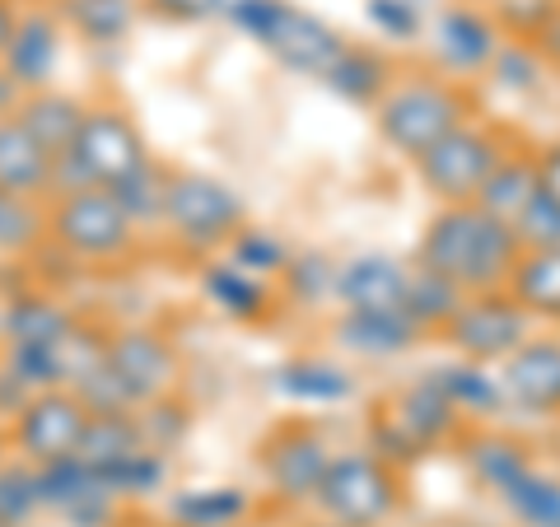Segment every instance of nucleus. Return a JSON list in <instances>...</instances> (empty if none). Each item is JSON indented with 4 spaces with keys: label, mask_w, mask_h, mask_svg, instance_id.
<instances>
[{
    "label": "nucleus",
    "mask_w": 560,
    "mask_h": 527,
    "mask_svg": "<svg viewBox=\"0 0 560 527\" xmlns=\"http://www.w3.org/2000/svg\"><path fill=\"white\" fill-rule=\"evenodd\" d=\"M528 337H533V318L514 304L510 290L467 294L440 331V341L453 355L471 364H504Z\"/></svg>",
    "instance_id": "f8f14e48"
},
{
    "label": "nucleus",
    "mask_w": 560,
    "mask_h": 527,
    "mask_svg": "<svg viewBox=\"0 0 560 527\" xmlns=\"http://www.w3.org/2000/svg\"><path fill=\"white\" fill-rule=\"evenodd\" d=\"M331 337L364 360H397V355H407V350H416L425 331H420L407 313H341Z\"/></svg>",
    "instance_id": "5701e85b"
},
{
    "label": "nucleus",
    "mask_w": 560,
    "mask_h": 527,
    "mask_svg": "<svg viewBox=\"0 0 560 527\" xmlns=\"http://www.w3.org/2000/svg\"><path fill=\"white\" fill-rule=\"evenodd\" d=\"M14 458V444H10V425H0V467Z\"/></svg>",
    "instance_id": "49530a36"
},
{
    "label": "nucleus",
    "mask_w": 560,
    "mask_h": 527,
    "mask_svg": "<svg viewBox=\"0 0 560 527\" xmlns=\"http://www.w3.org/2000/svg\"><path fill=\"white\" fill-rule=\"evenodd\" d=\"M145 448L150 444H145V434H140L136 411H113V415H90V430H84L75 458L84 467H94L103 481H113L117 471H127Z\"/></svg>",
    "instance_id": "393cba45"
},
{
    "label": "nucleus",
    "mask_w": 560,
    "mask_h": 527,
    "mask_svg": "<svg viewBox=\"0 0 560 527\" xmlns=\"http://www.w3.org/2000/svg\"><path fill=\"white\" fill-rule=\"evenodd\" d=\"M0 191L28 201H51L57 191V160L20 127L14 113H0Z\"/></svg>",
    "instance_id": "aec40b11"
},
{
    "label": "nucleus",
    "mask_w": 560,
    "mask_h": 527,
    "mask_svg": "<svg viewBox=\"0 0 560 527\" xmlns=\"http://www.w3.org/2000/svg\"><path fill=\"white\" fill-rule=\"evenodd\" d=\"M541 57L533 51V43H510L504 38V47L495 51V61H490L486 75H495L500 90H510V94H533L537 84H541Z\"/></svg>",
    "instance_id": "58836bf2"
},
{
    "label": "nucleus",
    "mask_w": 560,
    "mask_h": 527,
    "mask_svg": "<svg viewBox=\"0 0 560 527\" xmlns=\"http://www.w3.org/2000/svg\"><path fill=\"white\" fill-rule=\"evenodd\" d=\"M500 393L528 415H560V341L528 337L500 364Z\"/></svg>",
    "instance_id": "dca6fc26"
},
{
    "label": "nucleus",
    "mask_w": 560,
    "mask_h": 527,
    "mask_svg": "<svg viewBox=\"0 0 560 527\" xmlns=\"http://www.w3.org/2000/svg\"><path fill=\"white\" fill-rule=\"evenodd\" d=\"M313 508L337 527H383L401 508V467L374 448L337 453Z\"/></svg>",
    "instance_id": "6e6552de"
},
{
    "label": "nucleus",
    "mask_w": 560,
    "mask_h": 527,
    "mask_svg": "<svg viewBox=\"0 0 560 527\" xmlns=\"http://www.w3.org/2000/svg\"><path fill=\"white\" fill-rule=\"evenodd\" d=\"M500 47H504L500 24L477 5H448L434 20V57H440L448 75H486Z\"/></svg>",
    "instance_id": "a211bd4d"
},
{
    "label": "nucleus",
    "mask_w": 560,
    "mask_h": 527,
    "mask_svg": "<svg viewBox=\"0 0 560 527\" xmlns=\"http://www.w3.org/2000/svg\"><path fill=\"white\" fill-rule=\"evenodd\" d=\"M103 374L117 388V397L127 401V411L154 407L178 393L183 378V360L173 341L154 327H117L103 341Z\"/></svg>",
    "instance_id": "9d476101"
},
{
    "label": "nucleus",
    "mask_w": 560,
    "mask_h": 527,
    "mask_svg": "<svg viewBox=\"0 0 560 527\" xmlns=\"http://www.w3.org/2000/svg\"><path fill=\"white\" fill-rule=\"evenodd\" d=\"M537 164H541V191H551V197L560 201V140L537 150Z\"/></svg>",
    "instance_id": "c03bdc74"
},
{
    "label": "nucleus",
    "mask_w": 560,
    "mask_h": 527,
    "mask_svg": "<svg viewBox=\"0 0 560 527\" xmlns=\"http://www.w3.org/2000/svg\"><path fill=\"white\" fill-rule=\"evenodd\" d=\"M276 393L308 401V407H331L350 397V374L327 360H285L276 368Z\"/></svg>",
    "instance_id": "2f4dec72"
},
{
    "label": "nucleus",
    "mask_w": 560,
    "mask_h": 527,
    "mask_svg": "<svg viewBox=\"0 0 560 527\" xmlns=\"http://www.w3.org/2000/svg\"><path fill=\"white\" fill-rule=\"evenodd\" d=\"M370 20L388 33V38H411L420 28V14L411 0H370Z\"/></svg>",
    "instance_id": "79ce46f5"
},
{
    "label": "nucleus",
    "mask_w": 560,
    "mask_h": 527,
    "mask_svg": "<svg viewBox=\"0 0 560 527\" xmlns=\"http://www.w3.org/2000/svg\"><path fill=\"white\" fill-rule=\"evenodd\" d=\"M0 527H5V523H0Z\"/></svg>",
    "instance_id": "8fccbe9b"
},
{
    "label": "nucleus",
    "mask_w": 560,
    "mask_h": 527,
    "mask_svg": "<svg viewBox=\"0 0 560 527\" xmlns=\"http://www.w3.org/2000/svg\"><path fill=\"white\" fill-rule=\"evenodd\" d=\"M463 290L458 285H448L444 276H434V271H420V267H411V285H407V318L425 331H434L440 337L444 331V323L458 313V304H463Z\"/></svg>",
    "instance_id": "72a5a7b5"
},
{
    "label": "nucleus",
    "mask_w": 560,
    "mask_h": 527,
    "mask_svg": "<svg viewBox=\"0 0 560 527\" xmlns=\"http://www.w3.org/2000/svg\"><path fill=\"white\" fill-rule=\"evenodd\" d=\"M14 24H20V5H14V0H0V61H5V51H10Z\"/></svg>",
    "instance_id": "a18cd8bd"
},
{
    "label": "nucleus",
    "mask_w": 560,
    "mask_h": 527,
    "mask_svg": "<svg viewBox=\"0 0 560 527\" xmlns=\"http://www.w3.org/2000/svg\"><path fill=\"white\" fill-rule=\"evenodd\" d=\"M331 458H337V453H331V438L313 425V420H280L257 448L261 477H267L271 495L280 504H313L318 500Z\"/></svg>",
    "instance_id": "ddd939ff"
},
{
    "label": "nucleus",
    "mask_w": 560,
    "mask_h": 527,
    "mask_svg": "<svg viewBox=\"0 0 560 527\" xmlns=\"http://www.w3.org/2000/svg\"><path fill=\"white\" fill-rule=\"evenodd\" d=\"M220 257H230L234 267H243L248 276H257V280H285V271H290V248L285 243H280L271 230H257V224H248V230H243L230 248H224Z\"/></svg>",
    "instance_id": "e433bc0d"
},
{
    "label": "nucleus",
    "mask_w": 560,
    "mask_h": 527,
    "mask_svg": "<svg viewBox=\"0 0 560 527\" xmlns=\"http://www.w3.org/2000/svg\"><path fill=\"white\" fill-rule=\"evenodd\" d=\"M164 230L191 257H220L248 230V210L230 183L210 178L201 168H173L164 197Z\"/></svg>",
    "instance_id": "423d86ee"
},
{
    "label": "nucleus",
    "mask_w": 560,
    "mask_h": 527,
    "mask_svg": "<svg viewBox=\"0 0 560 527\" xmlns=\"http://www.w3.org/2000/svg\"><path fill=\"white\" fill-rule=\"evenodd\" d=\"M523 257V243L510 224L490 220L477 206H440L416 243V267L444 276L463 294L504 290Z\"/></svg>",
    "instance_id": "f257e3e1"
},
{
    "label": "nucleus",
    "mask_w": 560,
    "mask_h": 527,
    "mask_svg": "<svg viewBox=\"0 0 560 527\" xmlns=\"http://www.w3.org/2000/svg\"><path fill=\"white\" fill-rule=\"evenodd\" d=\"M113 197L121 201V210L136 220V230H150V224H164V197H168V168L160 160L140 164L127 183L113 187Z\"/></svg>",
    "instance_id": "c9c22d12"
},
{
    "label": "nucleus",
    "mask_w": 560,
    "mask_h": 527,
    "mask_svg": "<svg viewBox=\"0 0 560 527\" xmlns=\"http://www.w3.org/2000/svg\"><path fill=\"white\" fill-rule=\"evenodd\" d=\"M467 420L448 407V397L420 374L407 388L388 393L370 415V448L393 467H411L430 453H440L453 438H463Z\"/></svg>",
    "instance_id": "20e7f679"
},
{
    "label": "nucleus",
    "mask_w": 560,
    "mask_h": 527,
    "mask_svg": "<svg viewBox=\"0 0 560 527\" xmlns=\"http://www.w3.org/2000/svg\"><path fill=\"white\" fill-rule=\"evenodd\" d=\"M61 70V20L51 5H20V24H14L10 51L0 61V80L14 94H38L51 90Z\"/></svg>",
    "instance_id": "4468645a"
},
{
    "label": "nucleus",
    "mask_w": 560,
    "mask_h": 527,
    "mask_svg": "<svg viewBox=\"0 0 560 527\" xmlns=\"http://www.w3.org/2000/svg\"><path fill=\"white\" fill-rule=\"evenodd\" d=\"M313 527H318V523H313ZM323 527H337V523H323Z\"/></svg>",
    "instance_id": "09e8293b"
},
{
    "label": "nucleus",
    "mask_w": 560,
    "mask_h": 527,
    "mask_svg": "<svg viewBox=\"0 0 560 527\" xmlns=\"http://www.w3.org/2000/svg\"><path fill=\"white\" fill-rule=\"evenodd\" d=\"M504 290L533 323H560V248L523 253Z\"/></svg>",
    "instance_id": "bb28decb"
},
{
    "label": "nucleus",
    "mask_w": 560,
    "mask_h": 527,
    "mask_svg": "<svg viewBox=\"0 0 560 527\" xmlns=\"http://www.w3.org/2000/svg\"><path fill=\"white\" fill-rule=\"evenodd\" d=\"M84 113H90V103H80L75 94L57 90V84H51V90H38V94H20V103H14L20 127L38 140L57 164L70 154V145H75V136L84 127Z\"/></svg>",
    "instance_id": "4be33fe9"
},
{
    "label": "nucleus",
    "mask_w": 560,
    "mask_h": 527,
    "mask_svg": "<svg viewBox=\"0 0 560 527\" xmlns=\"http://www.w3.org/2000/svg\"><path fill=\"white\" fill-rule=\"evenodd\" d=\"M514 234L523 243V253H537V248H560V201L551 191H537L528 201V210L514 220Z\"/></svg>",
    "instance_id": "ea45409f"
},
{
    "label": "nucleus",
    "mask_w": 560,
    "mask_h": 527,
    "mask_svg": "<svg viewBox=\"0 0 560 527\" xmlns=\"http://www.w3.org/2000/svg\"><path fill=\"white\" fill-rule=\"evenodd\" d=\"M33 514H43L38 467L10 458L5 467H0V523H5V527H24Z\"/></svg>",
    "instance_id": "4c0bfd02"
},
{
    "label": "nucleus",
    "mask_w": 560,
    "mask_h": 527,
    "mask_svg": "<svg viewBox=\"0 0 560 527\" xmlns=\"http://www.w3.org/2000/svg\"><path fill=\"white\" fill-rule=\"evenodd\" d=\"M90 407L75 388H47L33 393L20 411L10 415V444L14 458L28 467H57L80 453V438L90 430Z\"/></svg>",
    "instance_id": "9b49d317"
},
{
    "label": "nucleus",
    "mask_w": 560,
    "mask_h": 527,
    "mask_svg": "<svg viewBox=\"0 0 560 527\" xmlns=\"http://www.w3.org/2000/svg\"><path fill=\"white\" fill-rule=\"evenodd\" d=\"M434 388L448 397V407L458 411L463 420L467 415H490L495 407H504V393H500V378L486 374V364H471V360H458V364H444L425 374Z\"/></svg>",
    "instance_id": "7c9ffc66"
},
{
    "label": "nucleus",
    "mask_w": 560,
    "mask_h": 527,
    "mask_svg": "<svg viewBox=\"0 0 560 527\" xmlns=\"http://www.w3.org/2000/svg\"><path fill=\"white\" fill-rule=\"evenodd\" d=\"M393 80H397V70H393V61L383 57V51L350 43L341 66L331 70L327 90L337 98H346V103H360V108H378V98L393 90Z\"/></svg>",
    "instance_id": "c756f323"
},
{
    "label": "nucleus",
    "mask_w": 560,
    "mask_h": 527,
    "mask_svg": "<svg viewBox=\"0 0 560 527\" xmlns=\"http://www.w3.org/2000/svg\"><path fill=\"white\" fill-rule=\"evenodd\" d=\"M47 243L84 267H117L140 243L136 220L103 187H66L47 201Z\"/></svg>",
    "instance_id": "39448f33"
},
{
    "label": "nucleus",
    "mask_w": 560,
    "mask_h": 527,
    "mask_svg": "<svg viewBox=\"0 0 560 527\" xmlns=\"http://www.w3.org/2000/svg\"><path fill=\"white\" fill-rule=\"evenodd\" d=\"M145 5L173 24H215V20L230 24L243 0H145Z\"/></svg>",
    "instance_id": "a19ab883"
},
{
    "label": "nucleus",
    "mask_w": 560,
    "mask_h": 527,
    "mask_svg": "<svg viewBox=\"0 0 560 527\" xmlns=\"http://www.w3.org/2000/svg\"><path fill=\"white\" fill-rule=\"evenodd\" d=\"M0 323H5V298H0Z\"/></svg>",
    "instance_id": "de8ad7c7"
},
{
    "label": "nucleus",
    "mask_w": 560,
    "mask_h": 527,
    "mask_svg": "<svg viewBox=\"0 0 560 527\" xmlns=\"http://www.w3.org/2000/svg\"><path fill=\"white\" fill-rule=\"evenodd\" d=\"M38 485H43V508L61 514L75 527H108L121 500L108 490V481L94 467H84L80 458H66L57 467H38Z\"/></svg>",
    "instance_id": "f3484780"
},
{
    "label": "nucleus",
    "mask_w": 560,
    "mask_h": 527,
    "mask_svg": "<svg viewBox=\"0 0 560 527\" xmlns=\"http://www.w3.org/2000/svg\"><path fill=\"white\" fill-rule=\"evenodd\" d=\"M201 294H206V304L215 313H224V318H234V323H248V327L267 323L271 313L280 308L276 290L267 285V280H257L243 267H234L230 257H210L201 267Z\"/></svg>",
    "instance_id": "412c9836"
},
{
    "label": "nucleus",
    "mask_w": 560,
    "mask_h": 527,
    "mask_svg": "<svg viewBox=\"0 0 560 527\" xmlns=\"http://www.w3.org/2000/svg\"><path fill=\"white\" fill-rule=\"evenodd\" d=\"M541 191V164H537V150H510L504 160L495 164V173L486 178V187L477 191V210H486L490 220L510 224L528 210V201Z\"/></svg>",
    "instance_id": "b1692460"
},
{
    "label": "nucleus",
    "mask_w": 560,
    "mask_h": 527,
    "mask_svg": "<svg viewBox=\"0 0 560 527\" xmlns=\"http://www.w3.org/2000/svg\"><path fill=\"white\" fill-rule=\"evenodd\" d=\"M471 117H477V108H471V94L463 84L440 80V75H397L393 90L378 98L374 127L397 154H407L416 164L444 136L467 127Z\"/></svg>",
    "instance_id": "f03ea898"
},
{
    "label": "nucleus",
    "mask_w": 560,
    "mask_h": 527,
    "mask_svg": "<svg viewBox=\"0 0 560 527\" xmlns=\"http://www.w3.org/2000/svg\"><path fill=\"white\" fill-rule=\"evenodd\" d=\"M463 458L471 467V477L495 500L533 467V453L523 448L514 434H500V430H463Z\"/></svg>",
    "instance_id": "a878e982"
},
{
    "label": "nucleus",
    "mask_w": 560,
    "mask_h": 527,
    "mask_svg": "<svg viewBox=\"0 0 560 527\" xmlns=\"http://www.w3.org/2000/svg\"><path fill=\"white\" fill-rule=\"evenodd\" d=\"M57 20L70 28L75 38L94 43V47H113L136 28L140 0H57Z\"/></svg>",
    "instance_id": "cd10ccee"
},
{
    "label": "nucleus",
    "mask_w": 560,
    "mask_h": 527,
    "mask_svg": "<svg viewBox=\"0 0 560 527\" xmlns=\"http://www.w3.org/2000/svg\"><path fill=\"white\" fill-rule=\"evenodd\" d=\"M178 527H243L253 518V495L238 485H197L168 504Z\"/></svg>",
    "instance_id": "c85d7f7f"
},
{
    "label": "nucleus",
    "mask_w": 560,
    "mask_h": 527,
    "mask_svg": "<svg viewBox=\"0 0 560 527\" xmlns=\"http://www.w3.org/2000/svg\"><path fill=\"white\" fill-rule=\"evenodd\" d=\"M150 160L154 154H150L145 136H140L136 117L127 108H117V103H90L75 145H70V154L57 164V191H66V187L113 191L117 183H127L131 173ZM57 191H51V197H57Z\"/></svg>",
    "instance_id": "0eeeda50"
},
{
    "label": "nucleus",
    "mask_w": 560,
    "mask_h": 527,
    "mask_svg": "<svg viewBox=\"0 0 560 527\" xmlns=\"http://www.w3.org/2000/svg\"><path fill=\"white\" fill-rule=\"evenodd\" d=\"M80 318L51 294H10L5 323H0V346L10 350H61L75 337Z\"/></svg>",
    "instance_id": "6ab92c4d"
},
{
    "label": "nucleus",
    "mask_w": 560,
    "mask_h": 527,
    "mask_svg": "<svg viewBox=\"0 0 560 527\" xmlns=\"http://www.w3.org/2000/svg\"><path fill=\"white\" fill-rule=\"evenodd\" d=\"M528 43H533V51L541 57V66H556L560 70V5L547 14V24H541Z\"/></svg>",
    "instance_id": "37998d69"
},
{
    "label": "nucleus",
    "mask_w": 560,
    "mask_h": 527,
    "mask_svg": "<svg viewBox=\"0 0 560 527\" xmlns=\"http://www.w3.org/2000/svg\"><path fill=\"white\" fill-rule=\"evenodd\" d=\"M230 24L238 33H248L271 61H280L304 80H318V84L331 80V70L341 66L346 47H350L327 20L300 10L294 0H243Z\"/></svg>",
    "instance_id": "7ed1b4c3"
},
{
    "label": "nucleus",
    "mask_w": 560,
    "mask_h": 527,
    "mask_svg": "<svg viewBox=\"0 0 560 527\" xmlns=\"http://www.w3.org/2000/svg\"><path fill=\"white\" fill-rule=\"evenodd\" d=\"M47 243V201L0 191V257H28Z\"/></svg>",
    "instance_id": "f704fd0d"
},
{
    "label": "nucleus",
    "mask_w": 560,
    "mask_h": 527,
    "mask_svg": "<svg viewBox=\"0 0 560 527\" xmlns=\"http://www.w3.org/2000/svg\"><path fill=\"white\" fill-rule=\"evenodd\" d=\"M407 285L411 267L388 253H360L337 267L331 298L341 313H407Z\"/></svg>",
    "instance_id": "2eb2a0df"
},
{
    "label": "nucleus",
    "mask_w": 560,
    "mask_h": 527,
    "mask_svg": "<svg viewBox=\"0 0 560 527\" xmlns=\"http://www.w3.org/2000/svg\"><path fill=\"white\" fill-rule=\"evenodd\" d=\"M504 154H510V140L490 127V121L471 117L467 127L444 136L430 154H420L416 173H420V183H425V191L440 206H471Z\"/></svg>",
    "instance_id": "1a4fd4ad"
},
{
    "label": "nucleus",
    "mask_w": 560,
    "mask_h": 527,
    "mask_svg": "<svg viewBox=\"0 0 560 527\" xmlns=\"http://www.w3.org/2000/svg\"><path fill=\"white\" fill-rule=\"evenodd\" d=\"M500 504L523 523V527H560V477L547 467H528L523 477L504 490Z\"/></svg>",
    "instance_id": "473e14b6"
}]
</instances>
